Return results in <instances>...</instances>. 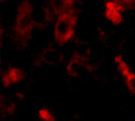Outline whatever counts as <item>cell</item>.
I'll list each match as a JSON object with an SVG mask.
<instances>
[{
  "label": "cell",
  "mask_w": 135,
  "mask_h": 121,
  "mask_svg": "<svg viewBox=\"0 0 135 121\" xmlns=\"http://www.w3.org/2000/svg\"><path fill=\"white\" fill-rule=\"evenodd\" d=\"M26 99L23 92H15L14 94H0V114L2 117H12L17 112L18 104Z\"/></svg>",
  "instance_id": "cell-5"
},
{
  "label": "cell",
  "mask_w": 135,
  "mask_h": 121,
  "mask_svg": "<svg viewBox=\"0 0 135 121\" xmlns=\"http://www.w3.org/2000/svg\"><path fill=\"white\" fill-rule=\"evenodd\" d=\"M26 78H27L26 72L18 66H9L7 71L2 72V75L0 76L1 85L6 89L25 81Z\"/></svg>",
  "instance_id": "cell-7"
},
{
  "label": "cell",
  "mask_w": 135,
  "mask_h": 121,
  "mask_svg": "<svg viewBox=\"0 0 135 121\" xmlns=\"http://www.w3.org/2000/svg\"><path fill=\"white\" fill-rule=\"evenodd\" d=\"M2 75V71H1V69H0V76Z\"/></svg>",
  "instance_id": "cell-13"
},
{
  "label": "cell",
  "mask_w": 135,
  "mask_h": 121,
  "mask_svg": "<svg viewBox=\"0 0 135 121\" xmlns=\"http://www.w3.org/2000/svg\"><path fill=\"white\" fill-rule=\"evenodd\" d=\"M60 8L62 9H73L77 2V0H59Z\"/></svg>",
  "instance_id": "cell-9"
},
{
  "label": "cell",
  "mask_w": 135,
  "mask_h": 121,
  "mask_svg": "<svg viewBox=\"0 0 135 121\" xmlns=\"http://www.w3.org/2000/svg\"><path fill=\"white\" fill-rule=\"evenodd\" d=\"M124 7L118 0H105L104 2V17L114 26H118L123 22Z\"/></svg>",
  "instance_id": "cell-6"
},
{
  "label": "cell",
  "mask_w": 135,
  "mask_h": 121,
  "mask_svg": "<svg viewBox=\"0 0 135 121\" xmlns=\"http://www.w3.org/2000/svg\"><path fill=\"white\" fill-rule=\"evenodd\" d=\"M54 12L57 14V18L55 20L53 27V38L58 45L62 46L70 43L75 37L78 15L75 8L62 9L56 7Z\"/></svg>",
  "instance_id": "cell-2"
},
{
  "label": "cell",
  "mask_w": 135,
  "mask_h": 121,
  "mask_svg": "<svg viewBox=\"0 0 135 121\" xmlns=\"http://www.w3.org/2000/svg\"><path fill=\"white\" fill-rule=\"evenodd\" d=\"M6 2V0H0V4H2V3H4Z\"/></svg>",
  "instance_id": "cell-12"
},
{
  "label": "cell",
  "mask_w": 135,
  "mask_h": 121,
  "mask_svg": "<svg viewBox=\"0 0 135 121\" xmlns=\"http://www.w3.org/2000/svg\"><path fill=\"white\" fill-rule=\"evenodd\" d=\"M35 24V7L30 0H22L16 10L12 28L15 43L20 47L26 48L31 43Z\"/></svg>",
  "instance_id": "cell-1"
},
{
  "label": "cell",
  "mask_w": 135,
  "mask_h": 121,
  "mask_svg": "<svg viewBox=\"0 0 135 121\" xmlns=\"http://www.w3.org/2000/svg\"><path fill=\"white\" fill-rule=\"evenodd\" d=\"M91 61L90 58L84 53L75 51L71 56L65 65V72L72 78H79L84 72H90Z\"/></svg>",
  "instance_id": "cell-3"
},
{
  "label": "cell",
  "mask_w": 135,
  "mask_h": 121,
  "mask_svg": "<svg viewBox=\"0 0 135 121\" xmlns=\"http://www.w3.org/2000/svg\"><path fill=\"white\" fill-rule=\"evenodd\" d=\"M126 9V11H133L135 8V0H118Z\"/></svg>",
  "instance_id": "cell-10"
},
{
  "label": "cell",
  "mask_w": 135,
  "mask_h": 121,
  "mask_svg": "<svg viewBox=\"0 0 135 121\" xmlns=\"http://www.w3.org/2000/svg\"><path fill=\"white\" fill-rule=\"evenodd\" d=\"M4 29H3V27L2 26H0V42H2V39H3V37H4Z\"/></svg>",
  "instance_id": "cell-11"
},
{
  "label": "cell",
  "mask_w": 135,
  "mask_h": 121,
  "mask_svg": "<svg viewBox=\"0 0 135 121\" xmlns=\"http://www.w3.org/2000/svg\"><path fill=\"white\" fill-rule=\"evenodd\" d=\"M37 117L41 121H57L53 112L47 107H40L37 112Z\"/></svg>",
  "instance_id": "cell-8"
},
{
  "label": "cell",
  "mask_w": 135,
  "mask_h": 121,
  "mask_svg": "<svg viewBox=\"0 0 135 121\" xmlns=\"http://www.w3.org/2000/svg\"><path fill=\"white\" fill-rule=\"evenodd\" d=\"M114 65L118 74L120 75L122 80L124 81L128 91L134 95L135 93V73L129 65V63L124 60L122 55L117 54L114 56Z\"/></svg>",
  "instance_id": "cell-4"
},
{
  "label": "cell",
  "mask_w": 135,
  "mask_h": 121,
  "mask_svg": "<svg viewBox=\"0 0 135 121\" xmlns=\"http://www.w3.org/2000/svg\"><path fill=\"white\" fill-rule=\"evenodd\" d=\"M129 121H132V120H129Z\"/></svg>",
  "instance_id": "cell-14"
}]
</instances>
